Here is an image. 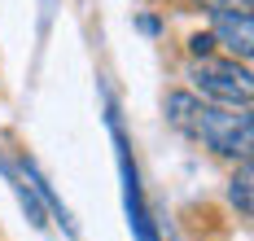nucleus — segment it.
<instances>
[{"mask_svg":"<svg viewBox=\"0 0 254 241\" xmlns=\"http://www.w3.org/2000/svg\"><path fill=\"white\" fill-rule=\"evenodd\" d=\"M193 140H202L206 149L224 154V158H241L250 162L254 149V119L250 106H219V101H197L193 119H189V132Z\"/></svg>","mask_w":254,"mask_h":241,"instance_id":"nucleus-1","label":"nucleus"},{"mask_svg":"<svg viewBox=\"0 0 254 241\" xmlns=\"http://www.w3.org/2000/svg\"><path fill=\"white\" fill-rule=\"evenodd\" d=\"M193 83L202 92V101H219V106H250L254 97V79H250V66L237 61V57H197L193 66Z\"/></svg>","mask_w":254,"mask_h":241,"instance_id":"nucleus-2","label":"nucleus"},{"mask_svg":"<svg viewBox=\"0 0 254 241\" xmlns=\"http://www.w3.org/2000/svg\"><path fill=\"white\" fill-rule=\"evenodd\" d=\"M110 136H114V154H119V176H123V206H127V224H131V237L136 241H158V228L149 219V206H145V188H140V171H136V158H131V145H127L119 119L110 114Z\"/></svg>","mask_w":254,"mask_h":241,"instance_id":"nucleus-3","label":"nucleus"},{"mask_svg":"<svg viewBox=\"0 0 254 241\" xmlns=\"http://www.w3.org/2000/svg\"><path fill=\"white\" fill-rule=\"evenodd\" d=\"M210 35H215V44H224L237 61H250V53H254V18H250V9H219Z\"/></svg>","mask_w":254,"mask_h":241,"instance_id":"nucleus-4","label":"nucleus"},{"mask_svg":"<svg viewBox=\"0 0 254 241\" xmlns=\"http://www.w3.org/2000/svg\"><path fill=\"white\" fill-rule=\"evenodd\" d=\"M22 176H26V180H31V188H35V193H40V197L49 202V211L57 215V224H62V228H66L70 237H75L79 228H75V219H70V206H66V202H62V197L53 193V184H49V180H44V176H40V167H35V162H31V158H22Z\"/></svg>","mask_w":254,"mask_h":241,"instance_id":"nucleus-5","label":"nucleus"},{"mask_svg":"<svg viewBox=\"0 0 254 241\" xmlns=\"http://www.w3.org/2000/svg\"><path fill=\"white\" fill-rule=\"evenodd\" d=\"M0 171H4V176H9V184H13V193H18V202H22V211H26V219H31V224H35V228H44V224H49V219H44V206H40V193H35V188H31V180H18V176H13V171H9V162L0 158Z\"/></svg>","mask_w":254,"mask_h":241,"instance_id":"nucleus-6","label":"nucleus"},{"mask_svg":"<svg viewBox=\"0 0 254 241\" xmlns=\"http://www.w3.org/2000/svg\"><path fill=\"white\" fill-rule=\"evenodd\" d=\"M197 92H184V88H176V92H167V123L176 127V132H189V119H193V110H197Z\"/></svg>","mask_w":254,"mask_h":241,"instance_id":"nucleus-7","label":"nucleus"},{"mask_svg":"<svg viewBox=\"0 0 254 241\" xmlns=\"http://www.w3.org/2000/svg\"><path fill=\"white\" fill-rule=\"evenodd\" d=\"M228 202H232L241 215H250V162H241V171L232 176V184H228Z\"/></svg>","mask_w":254,"mask_h":241,"instance_id":"nucleus-8","label":"nucleus"},{"mask_svg":"<svg viewBox=\"0 0 254 241\" xmlns=\"http://www.w3.org/2000/svg\"><path fill=\"white\" fill-rule=\"evenodd\" d=\"M215 49H219V44H215V35H210V31H202V35H193V40H189V53H193V57H210Z\"/></svg>","mask_w":254,"mask_h":241,"instance_id":"nucleus-9","label":"nucleus"},{"mask_svg":"<svg viewBox=\"0 0 254 241\" xmlns=\"http://www.w3.org/2000/svg\"><path fill=\"white\" fill-rule=\"evenodd\" d=\"M189 4H197L206 13H219V9H250V0H189Z\"/></svg>","mask_w":254,"mask_h":241,"instance_id":"nucleus-10","label":"nucleus"}]
</instances>
